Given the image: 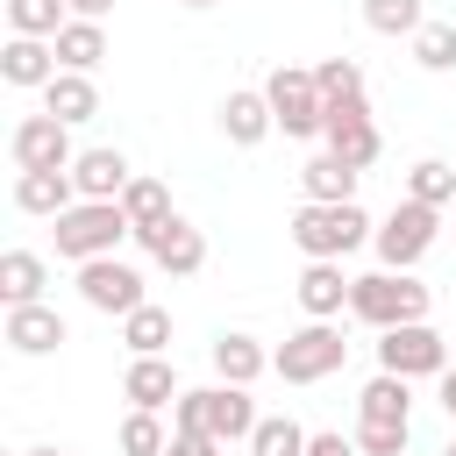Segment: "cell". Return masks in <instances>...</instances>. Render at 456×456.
<instances>
[{"instance_id":"obj_1","label":"cell","mask_w":456,"mask_h":456,"mask_svg":"<svg viewBox=\"0 0 456 456\" xmlns=\"http://www.w3.org/2000/svg\"><path fill=\"white\" fill-rule=\"evenodd\" d=\"M256 399H249V385H200V392H178L171 399V428H200V435H214L221 449L228 442H249L256 435Z\"/></svg>"},{"instance_id":"obj_2","label":"cell","mask_w":456,"mask_h":456,"mask_svg":"<svg viewBox=\"0 0 456 456\" xmlns=\"http://www.w3.org/2000/svg\"><path fill=\"white\" fill-rule=\"evenodd\" d=\"M428 306H435V292H428L413 271H385V264H378L370 278L349 285V314L370 321L378 335H385V328H406V321H428Z\"/></svg>"},{"instance_id":"obj_3","label":"cell","mask_w":456,"mask_h":456,"mask_svg":"<svg viewBox=\"0 0 456 456\" xmlns=\"http://www.w3.org/2000/svg\"><path fill=\"white\" fill-rule=\"evenodd\" d=\"M378 228H370V214L356 207V200H306L299 214H292V242H299V256H349V249H363Z\"/></svg>"},{"instance_id":"obj_4","label":"cell","mask_w":456,"mask_h":456,"mask_svg":"<svg viewBox=\"0 0 456 456\" xmlns=\"http://www.w3.org/2000/svg\"><path fill=\"white\" fill-rule=\"evenodd\" d=\"M57 256H71V264H93V256H114L121 249V235H135L128 228V214H121V200H78V207H64L57 214Z\"/></svg>"},{"instance_id":"obj_5","label":"cell","mask_w":456,"mask_h":456,"mask_svg":"<svg viewBox=\"0 0 456 456\" xmlns=\"http://www.w3.org/2000/svg\"><path fill=\"white\" fill-rule=\"evenodd\" d=\"M342 363H349V342H342L335 321H306V328H292V335L271 349V370H278L285 385H321V378H335Z\"/></svg>"},{"instance_id":"obj_6","label":"cell","mask_w":456,"mask_h":456,"mask_svg":"<svg viewBox=\"0 0 456 456\" xmlns=\"http://www.w3.org/2000/svg\"><path fill=\"white\" fill-rule=\"evenodd\" d=\"M435 235H442V207H428V200H399V207L378 221L370 249H378L385 271H413V264L435 249Z\"/></svg>"},{"instance_id":"obj_7","label":"cell","mask_w":456,"mask_h":456,"mask_svg":"<svg viewBox=\"0 0 456 456\" xmlns=\"http://www.w3.org/2000/svg\"><path fill=\"white\" fill-rule=\"evenodd\" d=\"M449 335H435L428 321H406V328H385V342H378V370H392V378H442L449 370Z\"/></svg>"},{"instance_id":"obj_8","label":"cell","mask_w":456,"mask_h":456,"mask_svg":"<svg viewBox=\"0 0 456 456\" xmlns=\"http://www.w3.org/2000/svg\"><path fill=\"white\" fill-rule=\"evenodd\" d=\"M264 93H271V114H278V128H285V135H321V121H328V100H321L314 71H299V64H278V71L264 78Z\"/></svg>"},{"instance_id":"obj_9","label":"cell","mask_w":456,"mask_h":456,"mask_svg":"<svg viewBox=\"0 0 456 456\" xmlns=\"http://www.w3.org/2000/svg\"><path fill=\"white\" fill-rule=\"evenodd\" d=\"M7 157H14V171H71V121H57V114H28V121H14V135H7Z\"/></svg>"},{"instance_id":"obj_10","label":"cell","mask_w":456,"mask_h":456,"mask_svg":"<svg viewBox=\"0 0 456 456\" xmlns=\"http://www.w3.org/2000/svg\"><path fill=\"white\" fill-rule=\"evenodd\" d=\"M78 299H86L93 314H135L150 292H142V271H135V264L93 256V264H78Z\"/></svg>"},{"instance_id":"obj_11","label":"cell","mask_w":456,"mask_h":456,"mask_svg":"<svg viewBox=\"0 0 456 456\" xmlns=\"http://www.w3.org/2000/svg\"><path fill=\"white\" fill-rule=\"evenodd\" d=\"M321 135H328V150L342 157V164H378V121H370V100L356 93V100H328V121H321Z\"/></svg>"},{"instance_id":"obj_12","label":"cell","mask_w":456,"mask_h":456,"mask_svg":"<svg viewBox=\"0 0 456 456\" xmlns=\"http://www.w3.org/2000/svg\"><path fill=\"white\" fill-rule=\"evenodd\" d=\"M135 242H142L171 278H192V271L207 264V235H200L192 221H178V214H171V221H157V228H135Z\"/></svg>"},{"instance_id":"obj_13","label":"cell","mask_w":456,"mask_h":456,"mask_svg":"<svg viewBox=\"0 0 456 456\" xmlns=\"http://www.w3.org/2000/svg\"><path fill=\"white\" fill-rule=\"evenodd\" d=\"M349 285H356V278H342V256H306V271H299V306H306V321H335V314L349 306Z\"/></svg>"},{"instance_id":"obj_14","label":"cell","mask_w":456,"mask_h":456,"mask_svg":"<svg viewBox=\"0 0 456 456\" xmlns=\"http://www.w3.org/2000/svg\"><path fill=\"white\" fill-rule=\"evenodd\" d=\"M57 71H64V64H57V43H50V36H7V50H0V78H7V86H36V93H43Z\"/></svg>"},{"instance_id":"obj_15","label":"cell","mask_w":456,"mask_h":456,"mask_svg":"<svg viewBox=\"0 0 456 456\" xmlns=\"http://www.w3.org/2000/svg\"><path fill=\"white\" fill-rule=\"evenodd\" d=\"M14 207L57 221L64 207H78V178L71 171H14Z\"/></svg>"},{"instance_id":"obj_16","label":"cell","mask_w":456,"mask_h":456,"mask_svg":"<svg viewBox=\"0 0 456 456\" xmlns=\"http://www.w3.org/2000/svg\"><path fill=\"white\" fill-rule=\"evenodd\" d=\"M0 335H7V349H21V356H50V349L64 342V314L43 306V299H36V306H7V328H0Z\"/></svg>"},{"instance_id":"obj_17","label":"cell","mask_w":456,"mask_h":456,"mask_svg":"<svg viewBox=\"0 0 456 456\" xmlns=\"http://www.w3.org/2000/svg\"><path fill=\"white\" fill-rule=\"evenodd\" d=\"M271 128H278L271 93H228V100H221V135H228L235 150H256Z\"/></svg>"},{"instance_id":"obj_18","label":"cell","mask_w":456,"mask_h":456,"mask_svg":"<svg viewBox=\"0 0 456 456\" xmlns=\"http://www.w3.org/2000/svg\"><path fill=\"white\" fill-rule=\"evenodd\" d=\"M71 178H78V200H121L135 171H128L121 150H78L71 157Z\"/></svg>"},{"instance_id":"obj_19","label":"cell","mask_w":456,"mask_h":456,"mask_svg":"<svg viewBox=\"0 0 456 456\" xmlns=\"http://www.w3.org/2000/svg\"><path fill=\"white\" fill-rule=\"evenodd\" d=\"M178 392H185V385H178L171 356H135V363H128V378H121V399H128V406H150V413H157V406H171Z\"/></svg>"},{"instance_id":"obj_20","label":"cell","mask_w":456,"mask_h":456,"mask_svg":"<svg viewBox=\"0 0 456 456\" xmlns=\"http://www.w3.org/2000/svg\"><path fill=\"white\" fill-rule=\"evenodd\" d=\"M43 114H57V121H93L100 114V86H93V71H57L50 86H43Z\"/></svg>"},{"instance_id":"obj_21","label":"cell","mask_w":456,"mask_h":456,"mask_svg":"<svg viewBox=\"0 0 456 456\" xmlns=\"http://www.w3.org/2000/svg\"><path fill=\"white\" fill-rule=\"evenodd\" d=\"M264 370H271V349L256 335H221L214 342V378L221 385H256Z\"/></svg>"},{"instance_id":"obj_22","label":"cell","mask_w":456,"mask_h":456,"mask_svg":"<svg viewBox=\"0 0 456 456\" xmlns=\"http://www.w3.org/2000/svg\"><path fill=\"white\" fill-rule=\"evenodd\" d=\"M50 43H57V64H64V71H100V64H107V28H100V21H78V14H71Z\"/></svg>"},{"instance_id":"obj_23","label":"cell","mask_w":456,"mask_h":456,"mask_svg":"<svg viewBox=\"0 0 456 456\" xmlns=\"http://www.w3.org/2000/svg\"><path fill=\"white\" fill-rule=\"evenodd\" d=\"M43 285H50V264H43L36 249H7V256H0V299H7V306H36Z\"/></svg>"},{"instance_id":"obj_24","label":"cell","mask_w":456,"mask_h":456,"mask_svg":"<svg viewBox=\"0 0 456 456\" xmlns=\"http://www.w3.org/2000/svg\"><path fill=\"white\" fill-rule=\"evenodd\" d=\"M356 178H363L356 164H342L335 150H321V157L299 171V192H306V200H356Z\"/></svg>"},{"instance_id":"obj_25","label":"cell","mask_w":456,"mask_h":456,"mask_svg":"<svg viewBox=\"0 0 456 456\" xmlns=\"http://www.w3.org/2000/svg\"><path fill=\"white\" fill-rule=\"evenodd\" d=\"M413 378H392V370H378L370 385H363V399H356V413L363 420H413V392H406Z\"/></svg>"},{"instance_id":"obj_26","label":"cell","mask_w":456,"mask_h":456,"mask_svg":"<svg viewBox=\"0 0 456 456\" xmlns=\"http://www.w3.org/2000/svg\"><path fill=\"white\" fill-rule=\"evenodd\" d=\"M121 342H128L135 356H164V349H171V314L142 299L135 314H121Z\"/></svg>"},{"instance_id":"obj_27","label":"cell","mask_w":456,"mask_h":456,"mask_svg":"<svg viewBox=\"0 0 456 456\" xmlns=\"http://www.w3.org/2000/svg\"><path fill=\"white\" fill-rule=\"evenodd\" d=\"M121 214H128V228H157V221H171V192H164V178H128Z\"/></svg>"},{"instance_id":"obj_28","label":"cell","mask_w":456,"mask_h":456,"mask_svg":"<svg viewBox=\"0 0 456 456\" xmlns=\"http://www.w3.org/2000/svg\"><path fill=\"white\" fill-rule=\"evenodd\" d=\"M406 200L449 207V200H456V164H442V157H420V164L406 171Z\"/></svg>"},{"instance_id":"obj_29","label":"cell","mask_w":456,"mask_h":456,"mask_svg":"<svg viewBox=\"0 0 456 456\" xmlns=\"http://www.w3.org/2000/svg\"><path fill=\"white\" fill-rule=\"evenodd\" d=\"M413 64L420 71H456V21H420L413 28Z\"/></svg>"},{"instance_id":"obj_30","label":"cell","mask_w":456,"mask_h":456,"mask_svg":"<svg viewBox=\"0 0 456 456\" xmlns=\"http://www.w3.org/2000/svg\"><path fill=\"white\" fill-rule=\"evenodd\" d=\"M64 21H71L64 0H7V28L14 36H57Z\"/></svg>"},{"instance_id":"obj_31","label":"cell","mask_w":456,"mask_h":456,"mask_svg":"<svg viewBox=\"0 0 456 456\" xmlns=\"http://www.w3.org/2000/svg\"><path fill=\"white\" fill-rule=\"evenodd\" d=\"M249 456H306V428H299V420H285V413H271V420H256Z\"/></svg>"},{"instance_id":"obj_32","label":"cell","mask_w":456,"mask_h":456,"mask_svg":"<svg viewBox=\"0 0 456 456\" xmlns=\"http://www.w3.org/2000/svg\"><path fill=\"white\" fill-rule=\"evenodd\" d=\"M413 420H356V456H406Z\"/></svg>"},{"instance_id":"obj_33","label":"cell","mask_w":456,"mask_h":456,"mask_svg":"<svg viewBox=\"0 0 456 456\" xmlns=\"http://www.w3.org/2000/svg\"><path fill=\"white\" fill-rule=\"evenodd\" d=\"M164 420L150 413V406H128V420H121V456H164Z\"/></svg>"},{"instance_id":"obj_34","label":"cell","mask_w":456,"mask_h":456,"mask_svg":"<svg viewBox=\"0 0 456 456\" xmlns=\"http://www.w3.org/2000/svg\"><path fill=\"white\" fill-rule=\"evenodd\" d=\"M363 21H370L378 36H413V28L428 21V7H420V0H363Z\"/></svg>"},{"instance_id":"obj_35","label":"cell","mask_w":456,"mask_h":456,"mask_svg":"<svg viewBox=\"0 0 456 456\" xmlns=\"http://www.w3.org/2000/svg\"><path fill=\"white\" fill-rule=\"evenodd\" d=\"M314 86H321V100H356L363 93V64L356 57H321L314 64Z\"/></svg>"},{"instance_id":"obj_36","label":"cell","mask_w":456,"mask_h":456,"mask_svg":"<svg viewBox=\"0 0 456 456\" xmlns=\"http://www.w3.org/2000/svg\"><path fill=\"white\" fill-rule=\"evenodd\" d=\"M164 456H221V442H214V435H200V428H171Z\"/></svg>"},{"instance_id":"obj_37","label":"cell","mask_w":456,"mask_h":456,"mask_svg":"<svg viewBox=\"0 0 456 456\" xmlns=\"http://www.w3.org/2000/svg\"><path fill=\"white\" fill-rule=\"evenodd\" d=\"M306 456H356V442H342V435H306Z\"/></svg>"},{"instance_id":"obj_38","label":"cell","mask_w":456,"mask_h":456,"mask_svg":"<svg viewBox=\"0 0 456 456\" xmlns=\"http://www.w3.org/2000/svg\"><path fill=\"white\" fill-rule=\"evenodd\" d=\"M435 399H442V413H449V420H456V363H449V370H442V378H435Z\"/></svg>"},{"instance_id":"obj_39","label":"cell","mask_w":456,"mask_h":456,"mask_svg":"<svg viewBox=\"0 0 456 456\" xmlns=\"http://www.w3.org/2000/svg\"><path fill=\"white\" fill-rule=\"evenodd\" d=\"M64 7H71L78 21H107V14H114V0H64Z\"/></svg>"},{"instance_id":"obj_40","label":"cell","mask_w":456,"mask_h":456,"mask_svg":"<svg viewBox=\"0 0 456 456\" xmlns=\"http://www.w3.org/2000/svg\"><path fill=\"white\" fill-rule=\"evenodd\" d=\"M28 456H64V449H28Z\"/></svg>"},{"instance_id":"obj_41","label":"cell","mask_w":456,"mask_h":456,"mask_svg":"<svg viewBox=\"0 0 456 456\" xmlns=\"http://www.w3.org/2000/svg\"><path fill=\"white\" fill-rule=\"evenodd\" d=\"M178 7H214V0H178Z\"/></svg>"},{"instance_id":"obj_42","label":"cell","mask_w":456,"mask_h":456,"mask_svg":"<svg viewBox=\"0 0 456 456\" xmlns=\"http://www.w3.org/2000/svg\"><path fill=\"white\" fill-rule=\"evenodd\" d=\"M442 456H456V435H449V449H442Z\"/></svg>"},{"instance_id":"obj_43","label":"cell","mask_w":456,"mask_h":456,"mask_svg":"<svg viewBox=\"0 0 456 456\" xmlns=\"http://www.w3.org/2000/svg\"><path fill=\"white\" fill-rule=\"evenodd\" d=\"M449 363H456V356H449Z\"/></svg>"}]
</instances>
